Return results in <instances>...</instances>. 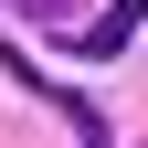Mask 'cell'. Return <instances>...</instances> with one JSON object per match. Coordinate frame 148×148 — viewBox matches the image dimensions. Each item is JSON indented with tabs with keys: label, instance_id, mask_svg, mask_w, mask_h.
Here are the masks:
<instances>
[{
	"label": "cell",
	"instance_id": "cell-1",
	"mask_svg": "<svg viewBox=\"0 0 148 148\" xmlns=\"http://www.w3.org/2000/svg\"><path fill=\"white\" fill-rule=\"evenodd\" d=\"M138 21H148V0H106L95 21L74 32V53H127V42H138Z\"/></svg>",
	"mask_w": 148,
	"mask_h": 148
},
{
	"label": "cell",
	"instance_id": "cell-2",
	"mask_svg": "<svg viewBox=\"0 0 148 148\" xmlns=\"http://www.w3.org/2000/svg\"><path fill=\"white\" fill-rule=\"evenodd\" d=\"M11 11H21V21H64L74 0H11Z\"/></svg>",
	"mask_w": 148,
	"mask_h": 148
}]
</instances>
